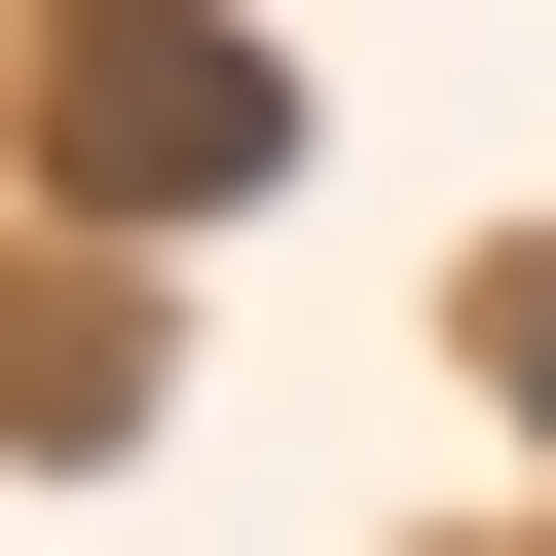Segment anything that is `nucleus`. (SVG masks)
Segmentation results:
<instances>
[{"label": "nucleus", "mask_w": 556, "mask_h": 556, "mask_svg": "<svg viewBox=\"0 0 556 556\" xmlns=\"http://www.w3.org/2000/svg\"><path fill=\"white\" fill-rule=\"evenodd\" d=\"M0 112H38V223H260L298 186V38L260 0H0Z\"/></svg>", "instance_id": "1"}, {"label": "nucleus", "mask_w": 556, "mask_h": 556, "mask_svg": "<svg viewBox=\"0 0 556 556\" xmlns=\"http://www.w3.org/2000/svg\"><path fill=\"white\" fill-rule=\"evenodd\" d=\"M38 445H75V482L149 445V298H112V223H75V298H38Z\"/></svg>", "instance_id": "2"}, {"label": "nucleus", "mask_w": 556, "mask_h": 556, "mask_svg": "<svg viewBox=\"0 0 556 556\" xmlns=\"http://www.w3.org/2000/svg\"><path fill=\"white\" fill-rule=\"evenodd\" d=\"M482 408H519V445H556V223H519V260H482Z\"/></svg>", "instance_id": "3"}]
</instances>
